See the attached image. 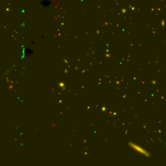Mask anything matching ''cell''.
<instances>
[{
  "mask_svg": "<svg viewBox=\"0 0 166 166\" xmlns=\"http://www.w3.org/2000/svg\"><path fill=\"white\" fill-rule=\"evenodd\" d=\"M130 146H131V147L133 149H134V151L138 152L139 153H140V154L144 155V156H146V157H147V156L149 155V152L146 151V150H145L144 149H143L142 147H141L140 146H139V145L134 144H130Z\"/></svg>",
  "mask_w": 166,
  "mask_h": 166,
  "instance_id": "1",
  "label": "cell"
}]
</instances>
